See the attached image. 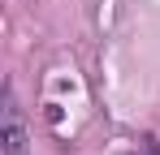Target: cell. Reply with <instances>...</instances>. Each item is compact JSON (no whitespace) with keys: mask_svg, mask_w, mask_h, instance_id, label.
<instances>
[{"mask_svg":"<svg viewBox=\"0 0 160 155\" xmlns=\"http://www.w3.org/2000/svg\"><path fill=\"white\" fill-rule=\"evenodd\" d=\"M0 125H4V155H26V121H22V108L13 99V91H4Z\"/></svg>","mask_w":160,"mask_h":155,"instance_id":"obj_1","label":"cell"}]
</instances>
